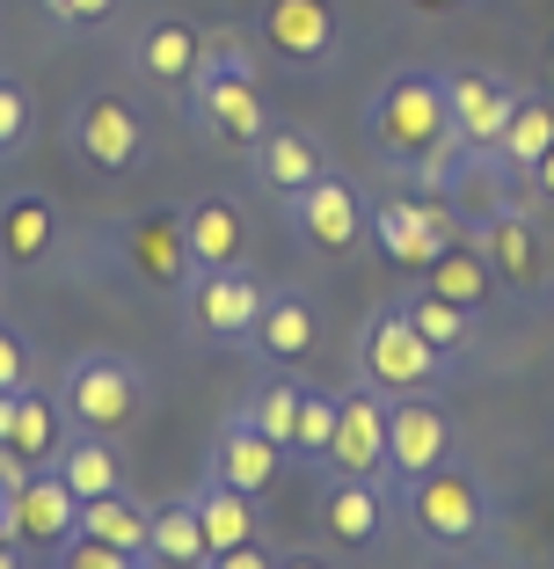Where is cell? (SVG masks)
Segmentation results:
<instances>
[{
	"instance_id": "obj_1",
	"label": "cell",
	"mask_w": 554,
	"mask_h": 569,
	"mask_svg": "<svg viewBox=\"0 0 554 569\" xmlns=\"http://www.w3.org/2000/svg\"><path fill=\"white\" fill-rule=\"evenodd\" d=\"M453 139V110H445V73L437 67H394L365 96V147L394 183H416V168Z\"/></svg>"
},
{
	"instance_id": "obj_2",
	"label": "cell",
	"mask_w": 554,
	"mask_h": 569,
	"mask_svg": "<svg viewBox=\"0 0 554 569\" xmlns=\"http://www.w3.org/2000/svg\"><path fill=\"white\" fill-rule=\"evenodd\" d=\"M402 519L445 555H482L488 533H496V497H488L482 468H467V460L453 452L445 468L402 482Z\"/></svg>"
},
{
	"instance_id": "obj_3",
	"label": "cell",
	"mask_w": 554,
	"mask_h": 569,
	"mask_svg": "<svg viewBox=\"0 0 554 569\" xmlns=\"http://www.w3.org/2000/svg\"><path fill=\"white\" fill-rule=\"evenodd\" d=\"M147 366L132 351H81L67 358L59 372V409H67L73 431H110V438H132L147 423Z\"/></svg>"
},
{
	"instance_id": "obj_4",
	"label": "cell",
	"mask_w": 554,
	"mask_h": 569,
	"mask_svg": "<svg viewBox=\"0 0 554 569\" xmlns=\"http://www.w3.org/2000/svg\"><path fill=\"white\" fill-rule=\"evenodd\" d=\"M460 234H467V227H460V212L437 198V190L402 183V190H380V198H365V241L380 249L386 270H409V278H423V270L453 249Z\"/></svg>"
},
{
	"instance_id": "obj_5",
	"label": "cell",
	"mask_w": 554,
	"mask_h": 569,
	"mask_svg": "<svg viewBox=\"0 0 554 569\" xmlns=\"http://www.w3.org/2000/svg\"><path fill=\"white\" fill-rule=\"evenodd\" d=\"M67 153L88 168V176H102V183H124V176L147 168L153 124L124 88H88V96H73V110H67Z\"/></svg>"
},
{
	"instance_id": "obj_6",
	"label": "cell",
	"mask_w": 554,
	"mask_h": 569,
	"mask_svg": "<svg viewBox=\"0 0 554 569\" xmlns=\"http://www.w3.org/2000/svg\"><path fill=\"white\" fill-rule=\"evenodd\" d=\"M102 256L139 284V292H161L175 300L190 284V234H183V204H139V212L110 219L102 227Z\"/></svg>"
},
{
	"instance_id": "obj_7",
	"label": "cell",
	"mask_w": 554,
	"mask_h": 569,
	"mask_svg": "<svg viewBox=\"0 0 554 569\" xmlns=\"http://www.w3.org/2000/svg\"><path fill=\"white\" fill-rule=\"evenodd\" d=\"M263 300L270 284L249 263H226V270H190V284L175 292V315H183V336L198 351H249Z\"/></svg>"
},
{
	"instance_id": "obj_8",
	"label": "cell",
	"mask_w": 554,
	"mask_h": 569,
	"mask_svg": "<svg viewBox=\"0 0 554 569\" xmlns=\"http://www.w3.org/2000/svg\"><path fill=\"white\" fill-rule=\"evenodd\" d=\"M357 380H365L372 395H386V402H402V395H437V387L453 380V366L409 329L402 307L386 300L357 321Z\"/></svg>"
},
{
	"instance_id": "obj_9",
	"label": "cell",
	"mask_w": 554,
	"mask_h": 569,
	"mask_svg": "<svg viewBox=\"0 0 554 569\" xmlns=\"http://www.w3.org/2000/svg\"><path fill=\"white\" fill-rule=\"evenodd\" d=\"M255 37L285 73L321 81L336 73L343 44H351V22H343V0H263L255 8Z\"/></svg>"
},
{
	"instance_id": "obj_10",
	"label": "cell",
	"mask_w": 554,
	"mask_h": 569,
	"mask_svg": "<svg viewBox=\"0 0 554 569\" xmlns=\"http://www.w3.org/2000/svg\"><path fill=\"white\" fill-rule=\"evenodd\" d=\"M467 241L488 256V270H496V284H504L511 300H525V307L554 300V234L533 204H511V212L482 219Z\"/></svg>"
},
{
	"instance_id": "obj_11",
	"label": "cell",
	"mask_w": 554,
	"mask_h": 569,
	"mask_svg": "<svg viewBox=\"0 0 554 569\" xmlns=\"http://www.w3.org/2000/svg\"><path fill=\"white\" fill-rule=\"evenodd\" d=\"M278 219H285L314 256H336V263L365 249V190H357V176H343V168H329L321 183L278 198Z\"/></svg>"
},
{
	"instance_id": "obj_12",
	"label": "cell",
	"mask_w": 554,
	"mask_h": 569,
	"mask_svg": "<svg viewBox=\"0 0 554 569\" xmlns=\"http://www.w3.org/2000/svg\"><path fill=\"white\" fill-rule=\"evenodd\" d=\"M183 118L204 147H234L249 153L255 139L270 132V102H263V81H234V73H198L183 88Z\"/></svg>"
},
{
	"instance_id": "obj_13",
	"label": "cell",
	"mask_w": 554,
	"mask_h": 569,
	"mask_svg": "<svg viewBox=\"0 0 554 569\" xmlns=\"http://www.w3.org/2000/svg\"><path fill=\"white\" fill-rule=\"evenodd\" d=\"M453 452H460V423L445 402H431V395L386 402V475L394 482H416V475L445 468Z\"/></svg>"
},
{
	"instance_id": "obj_14",
	"label": "cell",
	"mask_w": 554,
	"mask_h": 569,
	"mask_svg": "<svg viewBox=\"0 0 554 569\" xmlns=\"http://www.w3.org/2000/svg\"><path fill=\"white\" fill-rule=\"evenodd\" d=\"M445 73V110H453V139L460 147H496L511 124V102H518V81L496 67H482V59H467V67H437Z\"/></svg>"
},
{
	"instance_id": "obj_15",
	"label": "cell",
	"mask_w": 554,
	"mask_h": 569,
	"mask_svg": "<svg viewBox=\"0 0 554 569\" xmlns=\"http://www.w3.org/2000/svg\"><path fill=\"white\" fill-rule=\"evenodd\" d=\"M124 59H132V73L147 88L183 102V88L198 81V67H204V30L190 16H147L132 30V44H124Z\"/></svg>"
},
{
	"instance_id": "obj_16",
	"label": "cell",
	"mask_w": 554,
	"mask_h": 569,
	"mask_svg": "<svg viewBox=\"0 0 554 569\" xmlns=\"http://www.w3.org/2000/svg\"><path fill=\"white\" fill-rule=\"evenodd\" d=\"M249 351L263 358V366H278V372L306 366V358L321 351V300L306 292V284H270L263 321H255Z\"/></svg>"
},
{
	"instance_id": "obj_17",
	"label": "cell",
	"mask_w": 554,
	"mask_h": 569,
	"mask_svg": "<svg viewBox=\"0 0 554 569\" xmlns=\"http://www.w3.org/2000/svg\"><path fill=\"white\" fill-rule=\"evenodd\" d=\"M249 176H255V190H270V198H292V190H306V183H321L329 176V147H321V132H306V124H285V118H270V132L255 139L249 153Z\"/></svg>"
},
{
	"instance_id": "obj_18",
	"label": "cell",
	"mask_w": 554,
	"mask_h": 569,
	"mask_svg": "<svg viewBox=\"0 0 554 569\" xmlns=\"http://www.w3.org/2000/svg\"><path fill=\"white\" fill-rule=\"evenodd\" d=\"M321 475H329L321 497H314L321 540H336V548H380L386 540V489L372 475H336V468H321Z\"/></svg>"
},
{
	"instance_id": "obj_19",
	"label": "cell",
	"mask_w": 554,
	"mask_h": 569,
	"mask_svg": "<svg viewBox=\"0 0 554 569\" xmlns=\"http://www.w3.org/2000/svg\"><path fill=\"white\" fill-rule=\"evenodd\" d=\"M278 468H285V446L278 438H263L249 417H226L212 431V446H204V475L212 482H226V489H241V497H263L270 482H278Z\"/></svg>"
},
{
	"instance_id": "obj_20",
	"label": "cell",
	"mask_w": 554,
	"mask_h": 569,
	"mask_svg": "<svg viewBox=\"0 0 554 569\" xmlns=\"http://www.w3.org/2000/svg\"><path fill=\"white\" fill-rule=\"evenodd\" d=\"M336 475H386V395H372L365 380L336 395V446H329Z\"/></svg>"
},
{
	"instance_id": "obj_21",
	"label": "cell",
	"mask_w": 554,
	"mask_h": 569,
	"mask_svg": "<svg viewBox=\"0 0 554 569\" xmlns=\"http://www.w3.org/2000/svg\"><path fill=\"white\" fill-rule=\"evenodd\" d=\"M51 256H59V204L44 190H8L0 198V263L44 270Z\"/></svg>"
},
{
	"instance_id": "obj_22",
	"label": "cell",
	"mask_w": 554,
	"mask_h": 569,
	"mask_svg": "<svg viewBox=\"0 0 554 569\" xmlns=\"http://www.w3.org/2000/svg\"><path fill=\"white\" fill-rule=\"evenodd\" d=\"M73 526H81V497L59 482V468H30V482L16 489V540L51 555L59 540H73Z\"/></svg>"
},
{
	"instance_id": "obj_23",
	"label": "cell",
	"mask_w": 554,
	"mask_h": 569,
	"mask_svg": "<svg viewBox=\"0 0 554 569\" xmlns=\"http://www.w3.org/2000/svg\"><path fill=\"white\" fill-rule=\"evenodd\" d=\"M51 468H59V482H67L81 503L132 489V468H124V438H110V431H67V446L51 452Z\"/></svg>"
},
{
	"instance_id": "obj_24",
	"label": "cell",
	"mask_w": 554,
	"mask_h": 569,
	"mask_svg": "<svg viewBox=\"0 0 554 569\" xmlns=\"http://www.w3.org/2000/svg\"><path fill=\"white\" fill-rule=\"evenodd\" d=\"M183 234H190V263L198 270H226V263H249V212L234 198H190L183 204Z\"/></svg>"
},
{
	"instance_id": "obj_25",
	"label": "cell",
	"mask_w": 554,
	"mask_h": 569,
	"mask_svg": "<svg viewBox=\"0 0 554 569\" xmlns=\"http://www.w3.org/2000/svg\"><path fill=\"white\" fill-rule=\"evenodd\" d=\"M416 284H423V292H437V300H453V307H467L474 321H482V315H496V300H504V284H496V270H488V256L474 249L467 234H460L453 249L437 256V263L423 270Z\"/></svg>"
},
{
	"instance_id": "obj_26",
	"label": "cell",
	"mask_w": 554,
	"mask_h": 569,
	"mask_svg": "<svg viewBox=\"0 0 554 569\" xmlns=\"http://www.w3.org/2000/svg\"><path fill=\"white\" fill-rule=\"evenodd\" d=\"M190 511H198L204 548H212V555H219V548H249V540H270V526H263V511H255V497H241V489L212 482V475L190 489Z\"/></svg>"
},
{
	"instance_id": "obj_27",
	"label": "cell",
	"mask_w": 554,
	"mask_h": 569,
	"mask_svg": "<svg viewBox=\"0 0 554 569\" xmlns=\"http://www.w3.org/2000/svg\"><path fill=\"white\" fill-rule=\"evenodd\" d=\"M394 307L409 315V329L431 343L445 366H460V358L474 351V336H482V321L467 315V307H453V300H437V292H423V284H409V292H394Z\"/></svg>"
},
{
	"instance_id": "obj_28",
	"label": "cell",
	"mask_w": 554,
	"mask_h": 569,
	"mask_svg": "<svg viewBox=\"0 0 554 569\" xmlns=\"http://www.w3.org/2000/svg\"><path fill=\"white\" fill-rule=\"evenodd\" d=\"M73 533L102 540V548H118V555H147V540H153V511L132 497V489H118V497L81 503V526H73ZM147 562H153V555H147Z\"/></svg>"
},
{
	"instance_id": "obj_29",
	"label": "cell",
	"mask_w": 554,
	"mask_h": 569,
	"mask_svg": "<svg viewBox=\"0 0 554 569\" xmlns=\"http://www.w3.org/2000/svg\"><path fill=\"white\" fill-rule=\"evenodd\" d=\"M547 147H554V96L533 88V81H518V102H511V124H504V139H496V153L511 161V176H525Z\"/></svg>"
},
{
	"instance_id": "obj_30",
	"label": "cell",
	"mask_w": 554,
	"mask_h": 569,
	"mask_svg": "<svg viewBox=\"0 0 554 569\" xmlns=\"http://www.w3.org/2000/svg\"><path fill=\"white\" fill-rule=\"evenodd\" d=\"M67 431H73L67 409L51 402L44 387H22V395H16V431H8V446H16L30 468H51V452L67 446Z\"/></svg>"
},
{
	"instance_id": "obj_31",
	"label": "cell",
	"mask_w": 554,
	"mask_h": 569,
	"mask_svg": "<svg viewBox=\"0 0 554 569\" xmlns=\"http://www.w3.org/2000/svg\"><path fill=\"white\" fill-rule=\"evenodd\" d=\"M147 555H153V569H198L204 555V526H198V511H190V489L183 497H169V503H153V540H147Z\"/></svg>"
},
{
	"instance_id": "obj_32",
	"label": "cell",
	"mask_w": 554,
	"mask_h": 569,
	"mask_svg": "<svg viewBox=\"0 0 554 569\" xmlns=\"http://www.w3.org/2000/svg\"><path fill=\"white\" fill-rule=\"evenodd\" d=\"M300 395H306V380H300V372H278V366H270L263 380L249 387V402H241V417H249L263 438L292 446V423H300Z\"/></svg>"
},
{
	"instance_id": "obj_33",
	"label": "cell",
	"mask_w": 554,
	"mask_h": 569,
	"mask_svg": "<svg viewBox=\"0 0 554 569\" xmlns=\"http://www.w3.org/2000/svg\"><path fill=\"white\" fill-rule=\"evenodd\" d=\"M329 446H336V395H329V387H306L285 460H300V468H329Z\"/></svg>"
},
{
	"instance_id": "obj_34",
	"label": "cell",
	"mask_w": 554,
	"mask_h": 569,
	"mask_svg": "<svg viewBox=\"0 0 554 569\" xmlns=\"http://www.w3.org/2000/svg\"><path fill=\"white\" fill-rule=\"evenodd\" d=\"M30 147H37V96L22 73L0 67V168H16Z\"/></svg>"
},
{
	"instance_id": "obj_35",
	"label": "cell",
	"mask_w": 554,
	"mask_h": 569,
	"mask_svg": "<svg viewBox=\"0 0 554 569\" xmlns=\"http://www.w3.org/2000/svg\"><path fill=\"white\" fill-rule=\"evenodd\" d=\"M44 569H153V562H147V555H118V548H102V540L73 533V540H59V548L44 555Z\"/></svg>"
},
{
	"instance_id": "obj_36",
	"label": "cell",
	"mask_w": 554,
	"mask_h": 569,
	"mask_svg": "<svg viewBox=\"0 0 554 569\" xmlns=\"http://www.w3.org/2000/svg\"><path fill=\"white\" fill-rule=\"evenodd\" d=\"M198 73H234V81H263L255 73V44L241 30H204V67Z\"/></svg>"
},
{
	"instance_id": "obj_37",
	"label": "cell",
	"mask_w": 554,
	"mask_h": 569,
	"mask_svg": "<svg viewBox=\"0 0 554 569\" xmlns=\"http://www.w3.org/2000/svg\"><path fill=\"white\" fill-rule=\"evenodd\" d=\"M118 8H124V0H44V16H51V30H59V37L110 30V22H118Z\"/></svg>"
},
{
	"instance_id": "obj_38",
	"label": "cell",
	"mask_w": 554,
	"mask_h": 569,
	"mask_svg": "<svg viewBox=\"0 0 554 569\" xmlns=\"http://www.w3.org/2000/svg\"><path fill=\"white\" fill-rule=\"evenodd\" d=\"M22 387H37V351L22 329L0 321V395H22Z\"/></svg>"
},
{
	"instance_id": "obj_39",
	"label": "cell",
	"mask_w": 554,
	"mask_h": 569,
	"mask_svg": "<svg viewBox=\"0 0 554 569\" xmlns=\"http://www.w3.org/2000/svg\"><path fill=\"white\" fill-rule=\"evenodd\" d=\"M518 204H533V212H554V147L518 176Z\"/></svg>"
},
{
	"instance_id": "obj_40",
	"label": "cell",
	"mask_w": 554,
	"mask_h": 569,
	"mask_svg": "<svg viewBox=\"0 0 554 569\" xmlns=\"http://www.w3.org/2000/svg\"><path fill=\"white\" fill-rule=\"evenodd\" d=\"M198 569H278V548H270V540H249V548H219V555H204Z\"/></svg>"
},
{
	"instance_id": "obj_41",
	"label": "cell",
	"mask_w": 554,
	"mask_h": 569,
	"mask_svg": "<svg viewBox=\"0 0 554 569\" xmlns=\"http://www.w3.org/2000/svg\"><path fill=\"white\" fill-rule=\"evenodd\" d=\"M402 16H416V22H431V16H460V8H482V0H394Z\"/></svg>"
},
{
	"instance_id": "obj_42",
	"label": "cell",
	"mask_w": 554,
	"mask_h": 569,
	"mask_svg": "<svg viewBox=\"0 0 554 569\" xmlns=\"http://www.w3.org/2000/svg\"><path fill=\"white\" fill-rule=\"evenodd\" d=\"M278 569H336L321 548H278Z\"/></svg>"
},
{
	"instance_id": "obj_43",
	"label": "cell",
	"mask_w": 554,
	"mask_h": 569,
	"mask_svg": "<svg viewBox=\"0 0 554 569\" xmlns=\"http://www.w3.org/2000/svg\"><path fill=\"white\" fill-rule=\"evenodd\" d=\"M0 569H37V548H22V540H8V548H0Z\"/></svg>"
},
{
	"instance_id": "obj_44",
	"label": "cell",
	"mask_w": 554,
	"mask_h": 569,
	"mask_svg": "<svg viewBox=\"0 0 554 569\" xmlns=\"http://www.w3.org/2000/svg\"><path fill=\"white\" fill-rule=\"evenodd\" d=\"M8 540H16V497L0 489V548H8Z\"/></svg>"
},
{
	"instance_id": "obj_45",
	"label": "cell",
	"mask_w": 554,
	"mask_h": 569,
	"mask_svg": "<svg viewBox=\"0 0 554 569\" xmlns=\"http://www.w3.org/2000/svg\"><path fill=\"white\" fill-rule=\"evenodd\" d=\"M547 96H554V59H547Z\"/></svg>"
},
{
	"instance_id": "obj_46",
	"label": "cell",
	"mask_w": 554,
	"mask_h": 569,
	"mask_svg": "<svg viewBox=\"0 0 554 569\" xmlns=\"http://www.w3.org/2000/svg\"><path fill=\"white\" fill-rule=\"evenodd\" d=\"M0 284H8V263H0Z\"/></svg>"
}]
</instances>
